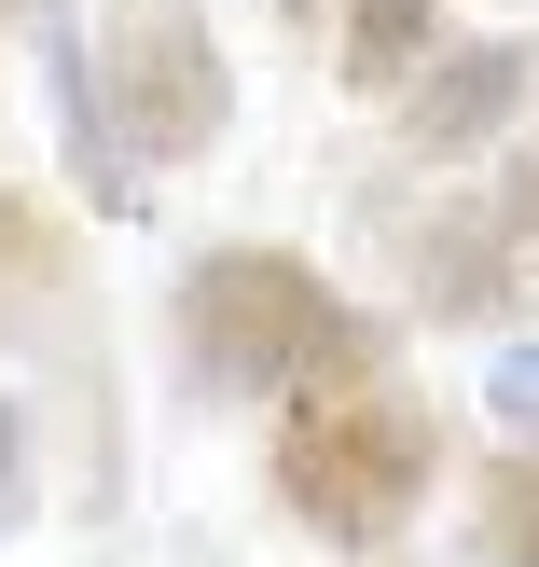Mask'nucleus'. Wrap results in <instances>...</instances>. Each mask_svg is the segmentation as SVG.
<instances>
[{"label":"nucleus","instance_id":"obj_8","mask_svg":"<svg viewBox=\"0 0 539 567\" xmlns=\"http://www.w3.org/2000/svg\"><path fill=\"white\" fill-rule=\"evenodd\" d=\"M485 402H498V430H512V443H539V332H526V347H498Z\"/></svg>","mask_w":539,"mask_h":567},{"label":"nucleus","instance_id":"obj_9","mask_svg":"<svg viewBox=\"0 0 539 567\" xmlns=\"http://www.w3.org/2000/svg\"><path fill=\"white\" fill-rule=\"evenodd\" d=\"M14 526H28V415L0 402V540H14Z\"/></svg>","mask_w":539,"mask_h":567},{"label":"nucleus","instance_id":"obj_1","mask_svg":"<svg viewBox=\"0 0 539 567\" xmlns=\"http://www.w3.org/2000/svg\"><path fill=\"white\" fill-rule=\"evenodd\" d=\"M263 485L304 540L332 554H387L443 485V415L415 402L387 360H346V374H304L277 402V443H263Z\"/></svg>","mask_w":539,"mask_h":567},{"label":"nucleus","instance_id":"obj_4","mask_svg":"<svg viewBox=\"0 0 539 567\" xmlns=\"http://www.w3.org/2000/svg\"><path fill=\"white\" fill-rule=\"evenodd\" d=\"M526 97H539V42H443L387 111H402V138L443 166V153H485V138L512 125Z\"/></svg>","mask_w":539,"mask_h":567},{"label":"nucleus","instance_id":"obj_6","mask_svg":"<svg viewBox=\"0 0 539 567\" xmlns=\"http://www.w3.org/2000/svg\"><path fill=\"white\" fill-rule=\"evenodd\" d=\"M429 55H443V0H332V70L360 97H402Z\"/></svg>","mask_w":539,"mask_h":567},{"label":"nucleus","instance_id":"obj_7","mask_svg":"<svg viewBox=\"0 0 539 567\" xmlns=\"http://www.w3.org/2000/svg\"><path fill=\"white\" fill-rule=\"evenodd\" d=\"M485 554L498 567H539V443L485 471Z\"/></svg>","mask_w":539,"mask_h":567},{"label":"nucleus","instance_id":"obj_10","mask_svg":"<svg viewBox=\"0 0 539 567\" xmlns=\"http://www.w3.org/2000/svg\"><path fill=\"white\" fill-rule=\"evenodd\" d=\"M512 221H526V236H539V138H526V153H512Z\"/></svg>","mask_w":539,"mask_h":567},{"label":"nucleus","instance_id":"obj_11","mask_svg":"<svg viewBox=\"0 0 539 567\" xmlns=\"http://www.w3.org/2000/svg\"><path fill=\"white\" fill-rule=\"evenodd\" d=\"M14 14H42V0H14Z\"/></svg>","mask_w":539,"mask_h":567},{"label":"nucleus","instance_id":"obj_2","mask_svg":"<svg viewBox=\"0 0 539 567\" xmlns=\"http://www.w3.org/2000/svg\"><path fill=\"white\" fill-rule=\"evenodd\" d=\"M180 360H194V388H236V402L277 388L291 402L304 374H346V360H387V347L304 249H208L180 277Z\"/></svg>","mask_w":539,"mask_h":567},{"label":"nucleus","instance_id":"obj_3","mask_svg":"<svg viewBox=\"0 0 539 567\" xmlns=\"http://www.w3.org/2000/svg\"><path fill=\"white\" fill-rule=\"evenodd\" d=\"M83 125H111L125 166H194L236 111V70H221L208 0H111L97 14V70L70 83Z\"/></svg>","mask_w":539,"mask_h":567},{"label":"nucleus","instance_id":"obj_5","mask_svg":"<svg viewBox=\"0 0 539 567\" xmlns=\"http://www.w3.org/2000/svg\"><path fill=\"white\" fill-rule=\"evenodd\" d=\"M55 305H70V221L0 181V347H28Z\"/></svg>","mask_w":539,"mask_h":567}]
</instances>
